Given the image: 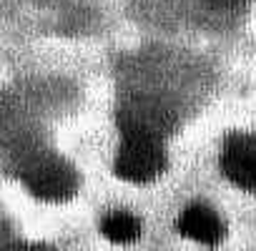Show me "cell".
<instances>
[{"instance_id":"cell-1","label":"cell","mask_w":256,"mask_h":251,"mask_svg":"<svg viewBox=\"0 0 256 251\" xmlns=\"http://www.w3.org/2000/svg\"><path fill=\"white\" fill-rule=\"evenodd\" d=\"M166 171V151L144 123H126L116 156V174L131 184H151Z\"/></svg>"},{"instance_id":"cell-2","label":"cell","mask_w":256,"mask_h":251,"mask_svg":"<svg viewBox=\"0 0 256 251\" xmlns=\"http://www.w3.org/2000/svg\"><path fill=\"white\" fill-rule=\"evenodd\" d=\"M224 174L246 191H256V144L246 136H231L221 154Z\"/></svg>"},{"instance_id":"cell-3","label":"cell","mask_w":256,"mask_h":251,"mask_svg":"<svg viewBox=\"0 0 256 251\" xmlns=\"http://www.w3.org/2000/svg\"><path fill=\"white\" fill-rule=\"evenodd\" d=\"M178 234H184L191 241H198V244H206V246H216V244H221V238L226 234V226H224V221L218 218V214L211 206L191 204L178 216Z\"/></svg>"},{"instance_id":"cell-4","label":"cell","mask_w":256,"mask_h":251,"mask_svg":"<svg viewBox=\"0 0 256 251\" xmlns=\"http://www.w3.org/2000/svg\"><path fill=\"white\" fill-rule=\"evenodd\" d=\"M28 186H30V191H33L36 196L58 201V198L73 194V188H76V176H73V171L66 168L63 164H46V166H40V168L33 174V178L28 181Z\"/></svg>"},{"instance_id":"cell-5","label":"cell","mask_w":256,"mask_h":251,"mask_svg":"<svg viewBox=\"0 0 256 251\" xmlns=\"http://www.w3.org/2000/svg\"><path fill=\"white\" fill-rule=\"evenodd\" d=\"M141 228H144L141 221L134 214H128V211H113L100 224L103 236L108 241H113V244H134L141 236Z\"/></svg>"}]
</instances>
